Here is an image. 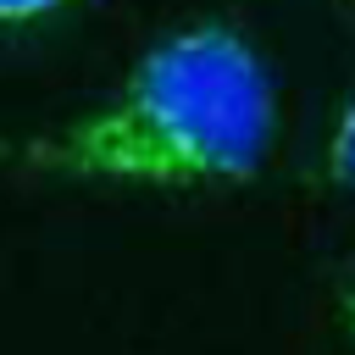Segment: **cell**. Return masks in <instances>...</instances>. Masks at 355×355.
Instances as JSON below:
<instances>
[{
  "mask_svg": "<svg viewBox=\"0 0 355 355\" xmlns=\"http://www.w3.org/2000/svg\"><path fill=\"white\" fill-rule=\"evenodd\" d=\"M277 133V89L233 22H194L139 55L83 122L22 150L28 166L100 183H239Z\"/></svg>",
  "mask_w": 355,
  "mask_h": 355,
  "instance_id": "obj_1",
  "label": "cell"
},
{
  "mask_svg": "<svg viewBox=\"0 0 355 355\" xmlns=\"http://www.w3.org/2000/svg\"><path fill=\"white\" fill-rule=\"evenodd\" d=\"M327 178L338 189H355V94L344 100L338 122H333V139H327Z\"/></svg>",
  "mask_w": 355,
  "mask_h": 355,
  "instance_id": "obj_2",
  "label": "cell"
},
{
  "mask_svg": "<svg viewBox=\"0 0 355 355\" xmlns=\"http://www.w3.org/2000/svg\"><path fill=\"white\" fill-rule=\"evenodd\" d=\"M61 6H72V0H0V28H22V22H44V17H55Z\"/></svg>",
  "mask_w": 355,
  "mask_h": 355,
  "instance_id": "obj_3",
  "label": "cell"
},
{
  "mask_svg": "<svg viewBox=\"0 0 355 355\" xmlns=\"http://www.w3.org/2000/svg\"><path fill=\"white\" fill-rule=\"evenodd\" d=\"M349 338H355V300H349Z\"/></svg>",
  "mask_w": 355,
  "mask_h": 355,
  "instance_id": "obj_4",
  "label": "cell"
}]
</instances>
